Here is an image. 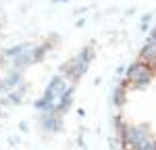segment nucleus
<instances>
[{"instance_id": "1", "label": "nucleus", "mask_w": 156, "mask_h": 150, "mask_svg": "<svg viewBox=\"0 0 156 150\" xmlns=\"http://www.w3.org/2000/svg\"><path fill=\"white\" fill-rule=\"evenodd\" d=\"M156 71L150 67V65H146V62L142 61H135L127 69V75H125V86L127 88H135V90H140V88H144L150 84V79H152V75H154Z\"/></svg>"}, {"instance_id": "3", "label": "nucleus", "mask_w": 156, "mask_h": 150, "mask_svg": "<svg viewBox=\"0 0 156 150\" xmlns=\"http://www.w3.org/2000/svg\"><path fill=\"white\" fill-rule=\"evenodd\" d=\"M52 2H69V0H52Z\"/></svg>"}, {"instance_id": "2", "label": "nucleus", "mask_w": 156, "mask_h": 150, "mask_svg": "<svg viewBox=\"0 0 156 150\" xmlns=\"http://www.w3.org/2000/svg\"><path fill=\"white\" fill-rule=\"evenodd\" d=\"M150 21H152V15H150V12H146L144 17H142V25H140V27H142V31L150 29Z\"/></svg>"}]
</instances>
